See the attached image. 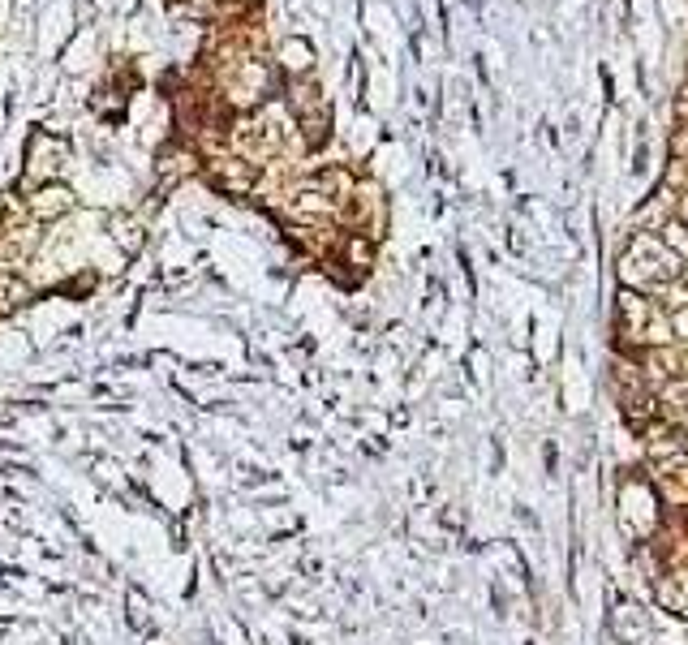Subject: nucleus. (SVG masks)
Here are the masks:
<instances>
[{
    "mask_svg": "<svg viewBox=\"0 0 688 645\" xmlns=\"http://www.w3.org/2000/svg\"><path fill=\"white\" fill-rule=\"evenodd\" d=\"M620 276L633 293H650V289H667V284L680 280V258L671 246L654 237H633L620 258Z\"/></svg>",
    "mask_w": 688,
    "mask_h": 645,
    "instance_id": "f257e3e1",
    "label": "nucleus"
},
{
    "mask_svg": "<svg viewBox=\"0 0 688 645\" xmlns=\"http://www.w3.org/2000/svg\"><path fill=\"white\" fill-rule=\"evenodd\" d=\"M615 327L624 340L633 344H667L671 340V319L654 310V301H645L641 293L624 289L615 297Z\"/></svg>",
    "mask_w": 688,
    "mask_h": 645,
    "instance_id": "f03ea898",
    "label": "nucleus"
},
{
    "mask_svg": "<svg viewBox=\"0 0 688 645\" xmlns=\"http://www.w3.org/2000/svg\"><path fill=\"white\" fill-rule=\"evenodd\" d=\"M233 142H237V151H246V155H267V151H276V129L267 125L263 112H254V117L237 125Z\"/></svg>",
    "mask_w": 688,
    "mask_h": 645,
    "instance_id": "7ed1b4c3",
    "label": "nucleus"
},
{
    "mask_svg": "<svg viewBox=\"0 0 688 645\" xmlns=\"http://www.w3.org/2000/svg\"><path fill=\"white\" fill-rule=\"evenodd\" d=\"M31 211L39 215V220H52V215H65V211H74V194H69L65 185H43V190L31 198Z\"/></svg>",
    "mask_w": 688,
    "mask_h": 645,
    "instance_id": "20e7f679",
    "label": "nucleus"
},
{
    "mask_svg": "<svg viewBox=\"0 0 688 645\" xmlns=\"http://www.w3.org/2000/svg\"><path fill=\"white\" fill-rule=\"evenodd\" d=\"M26 293H31V289H26V284L13 276V271H0V314H5L13 301H22Z\"/></svg>",
    "mask_w": 688,
    "mask_h": 645,
    "instance_id": "39448f33",
    "label": "nucleus"
},
{
    "mask_svg": "<svg viewBox=\"0 0 688 645\" xmlns=\"http://www.w3.org/2000/svg\"><path fill=\"white\" fill-rule=\"evenodd\" d=\"M284 69H293V74H306V69H310V48L301 39L284 43Z\"/></svg>",
    "mask_w": 688,
    "mask_h": 645,
    "instance_id": "423d86ee",
    "label": "nucleus"
},
{
    "mask_svg": "<svg viewBox=\"0 0 688 645\" xmlns=\"http://www.w3.org/2000/svg\"><path fill=\"white\" fill-rule=\"evenodd\" d=\"M220 185H233V190H250V172L241 168V160H224L220 168V177H215Z\"/></svg>",
    "mask_w": 688,
    "mask_h": 645,
    "instance_id": "0eeeda50",
    "label": "nucleus"
},
{
    "mask_svg": "<svg viewBox=\"0 0 688 645\" xmlns=\"http://www.w3.org/2000/svg\"><path fill=\"white\" fill-rule=\"evenodd\" d=\"M663 246H688V228L684 224H667V241H663Z\"/></svg>",
    "mask_w": 688,
    "mask_h": 645,
    "instance_id": "6e6552de",
    "label": "nucleus"
},
{
    "mask_svg": "<svg viewBox=\"0 0 688 645\" xmlns=\"http://www.w3.org/2000/svg\"><path fill=\"white\" fill-rule=\"evenodd\" d=\"M680 456H688V430H680Z\"/></svg>",
    "mask_w": 688,
    "mask_h": 645,
    "instance_id": "1a4fd4ad",
    "label": "nucleus"
},
{
    "mask_svg": "<svg viewBox=\"0 0 688 645\" xmlns=\"http://www.w3.org/2000/svg\"><path fill=\"white\" fill-rule=\"evenodd\" d=\"M676 151H680V155H684V151H688V138H684V134H680V138H676Z\"/></svg>",
    "mask_w": 688,
    "mask_h": 645,
    "instance_id": "9d476101",
    "label": "nucleus"
},
{
    "mask_svg": "<svg viewBox=\"0 0 688 645\" xmlns=\"http://www.w3.org/2000/svg\"><path fill=\"white\" fill-rule=\"evenodd\" d=\"M680 220L688 224V194H684V203H680Z\"/></svg>",
    "mask_w": 688,
    "mask_h": 645,
    "instance_id": "9b49d317",
    "label": "nucleus"
},
{
    "mask_svg": "<svg viewBox=\"0 0 688 645\" xmlns=\"http://www.w3.org/2000/svg\"><path fill=\"white\" fill-rule=\"evenodd\" d=\"M680 280H684V289H688V267H680Z\"/></svg>",
    "mask_w": 688,
    "mask_h": 645,
    "instance_id": "f8f14e48",
    "label": "nucleus"
},
{
    "mask_svg": "<svg viewBox=\"0 0 688 645\" xmlns=\"http://www.w3.org/2000/svg\"><path fill=\"white\" fill-rule=\"evenodd\" d=\"M684 370H688V353H684Z\"/></svg>",
    "mask_w": 688,
    "mask_h": 645,
    "instance_id": "ddd939ff",
    "label": "nucleus"
}]
</instances>
